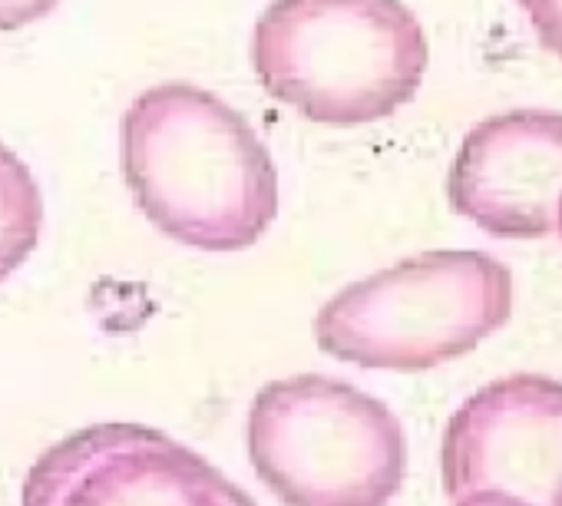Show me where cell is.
I'll return each mask as SVG.
<instances>
[{
    "label": "cell",
    "instance_id": "1",
    "mask_svg": "<svg viewBox=\"0 0 562 506\" xmlns=\"http://www.w3.org/2000/svg\"><path fill=\"white\" fill-rule=\"evenodd\" d=\"M120 159L139 212L186 248H251L278 215L268 146L238 110L202 87L143 90L123 113Z\"/></svg>",
    "mask_w": 562,
    "mask_h": 506
},
{
    "label": "cell",
    "instance_id": "2",
    "mask_svg": "<svg viewBox=\"0 0 562 506\" xmlns=\"http://www.w3.org/2000/svg\"><path fill=\"white\" fill-rule=\"evenodd\" d=\"M427 37L401 0H274L251 34L261 87L312 123L361 126L411 103Z\"/></svg>",
    "mask_w": 562,
    "mask_h": 506
},
{
    "label": "cell",
    "instance_id": "3",
    "mask_svg": "<svg viewBox=\"0 0 562 506\" xmlns=\"http://www.w3.org/2000/svg\"><path fill=\"white\" fill-rule=\"evenodd\" d=\"M513 279L483 251H424L341 289L315 318L325 355L378 371H427L506 325Z\"/></svg>",
    "mask_w": 562,
    "mask_h": 506
},
{
    "label": "cell",
    "instance_id": "4",
    "mask_svg": "<svg viewBox=\"0 0 562 506\" xmlns=\"http://www.w3.org/2000/svg\"><path fill=\"white\" fill-rule=\"evenodd\" d=\"M248 460L285 506H387L407 473V437L384 401L295 374L255 394Z\"/></svg>",
    "mask_w": 562,
    "mask_h": 506
},
{
    "label": "cell",
    "instance_id": "5",
    "mask_svg": "<svg viewBox=\"0 0 562 506\" xmlns=\"http://www.w3.org/2000/svg\"><path fill=\"white\" fill-rule=\"evenodd\" d=\"M450 506H555L562 486V384L539 374L476 391L443 434Z\"/></svg>",
    "mask_w": 562,
    "mask_h": 506
},
{
    "label": "cell",
    "instance_id": "6",
    "mask_svg": "<svg viewBox=\"0 0 562 506\" xmlns=\"http://www.w3.org/2000/svg\"><path fill=\"white\" fill-rule=\"evenodd\" d=\"M24 506H255L186 443L139 424H97L54 443L24 480Z\"/></svg>",
    "mask_w": 562,
    "mask_h": 506
},
{
    "label": "cell",
    "instance_id": "7",
    "mask_svg": "<svg viewBox=\"0 0 562 506\" xmlns=\"http://www.w3.org/2000/svg\"><path fill=\"white\" fill-rule=\"evenodd\" d=\"M447 192L453 212L496 238L552 232L562 199V113L509 110L473 126Z\"/></svg>",
    "mask_w": 562,
    "mask_h": 506
},
{
    "label": "cell",
    "instance_id": "8",
    "mask_svg": "<svg viewBox=\"0 0 562 506\" xmlns=\"http://www.w3.org/2000/svg\"><path fill=\"white\" fill-rule=\"evenodd\" d=\"M44 195L27 162L0 143V282H8L37 248Z\"/></svg>",
    "mask_w": 562,
    "mask_h": 506
},
{
    "label": "cell",
    "instance_id": "9",
    "mask_svg": "<svg viewBox=\"0 0 562 506\" xmlns=\"http://www.w3.org/2000/svg\"><path fill=\"white\" fill-rule=\"evenodd\" d=\"M536 27L539 41L562 57V0H516Z\"/></svg>",
    "mask_w": 562,
    "mask_h": 506
},
{
    "label": "cell",
    "instance_id": "10",
    "mask_svg": "<svg viewBox=\"0 0 562 506\" xmlns=\"http://www.w3.org/2000/svg\"><path fill=\"white\" fill-rule=\"evenodd\" d=\"M60 8V0H0V31H24Z\"/></svg>",
    "mask_w": 562,
    "mask_h": 506
},
{
    "label": "cell",
    "instance_id": "11",
    "mask_svg": "<svg viewBox=\"0 0 562 506\" xmlns=\"http://www.w3.org/2000/svg\"><path fill=\"white\" fill-rule=\"evenodd\" d=\"M555 225L562 228V199H559V218H555Z\"/></svg>",
    "mask_w": 562,
    "mask_h": 506
},
{
    "label": "cell",
    "instance_id": "12",
    "mask_svg": "<svg viewBox=\"0 0 562 506\" xmlns=\"http://www.w3.org/2000/svg\"><path fill=\"white\" fill-rule=\"evenodd\" d=\"M555 506H562V486H559V496H555Z\"/></svg>",
    "mask_w": 562,
    "mask_h": 506
}]
</instances>
